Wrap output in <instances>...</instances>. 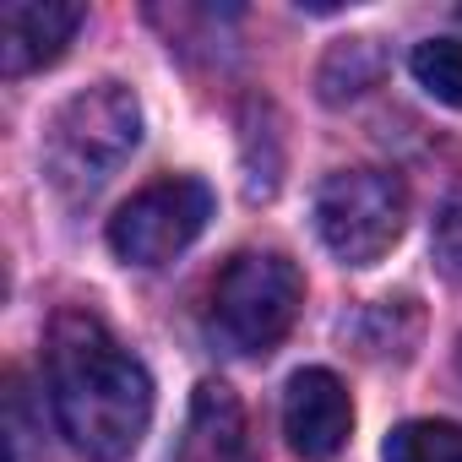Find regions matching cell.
Listing matches in <instances>:
<instances>
[{
    "mask_svg": "<svg viewBox=\"0 0 462 462\" xmlns=\"http://www.w3.org/2000/svg\"><path fill=\"white\" fill-rule=\"evenodd\" d=\"M381 71H386V55H381L375 39H343V44L327 50L316 88H321L327 104H348V98H365L381 82Z\"/></svg>",
    "mask_w": 462,
    "mask_h": 462,
    "instance_id": "9c48e42d",
    "label": "cell"
},
{
    "mask_svg": "<svg viewBox=\"0 0 462 462\" xmlns=\"http://www.w3.org/2000/svg\"><path fill=\"white\" fill-rule=\"evenodd\" d=\"M305 278L278 251H245L212 283V332L251 359H267L300 321Z\"/></svg>",
    "mask_w": 462,
    "mask_h": 462,
    "instance_id": "3957f363",
    "label": "cell"
},
{
    "mask_svg": "<svg viewBox=\"0 0 462 462\" xmlns=\"http://www.w3.org/2000/svg\"><path fill=\"white\" fill-rule=\"evenodd\" d=\"M386 462H462V424L451 419H408L381 446Z\"/></svg>",
    "mask_w": 462,
    "mask_h": 462,
    "instance_id": "30bf717a",
    "label": "cell"
},
{
    "mask_svg": "<svg viewBox=\"0 0 462 462\" xmlns=\"http://www.w3.org/2000/svg\"><path fill=\"white\" fill-rule=\"evenodd\" d=\"M212 217V190L196 174H169L142 185L115 217H109V245L131 267H163L180 251L201 240V228Z\"/></svg>",
    "mask_w": 462,
    "mask_h": 462,
    "instance_id": "5b68a950",
    "label": "cell"
},
{
    "mask_svg": "<svg viewBox=\"0 0 462 462\" xmlns=\"http://www.w3.org/2000/svg\"><path fill=\"white\" fill-rule=\"evenodd\" d=\"M430 251H435L440 278L462 289V201H451V207L435 217V240H430Z\"/></svg>",
    "mask_w": 462,
    "mask_h": 462,
    "instance_id": "7c38bea8",
    "label": "cell"
},
{
    "mask_svg": "<svg viewBox=\"0 0 462 462\" xmlns=\"http://www.w3.org/2000/svg\"><path fill=\"white\" fill-rule=\"evenodd\" d=\"M283 435L305 462H332L354 435L348 386L332 370H300L283 386Z\"/></svg>",
    "mask_w": 462,
    "mask_h": 462,
    "instance_id": "8992f818",
    "label": "cell"
},
{
    "mask_svg": "<svg viewBox=\"0 0 462 462\" xmlns=\"http://www.w3.org/2000/svg\"><path fill=\"white\" fill-rule=\"evenodd\" d=\"M408 71L435 104L462 109V39H424V44H413Z\"/></svg>",
    "mask_w": 462,
    "mask_h": 462,
    "instance_id": "8fae6325",
    "label": "cell"
},
{
    "mask_svg": "<svg viewBox=\"0 0 462 462\" xmlns=\"http://www.w3.org/2000/svg\"><path fill=\"white\" fill-rule=\"evenodd\" d=\"M174 462H251L245 457V413H240L235 392L223 381L196 386V402H190Z\"/></svg>",
    "mask_w": 462,
    "mask_h": 462,
    "instance_id": "ba28073f",
    "label": "cell"
},
{
    "mask_svg": "<svg viewBox=\"0 0 462 462\" xmlns=\"http://www.w3.org/2000/svg\"><path fill=\"white\" fill-rule=\"evenodd\" d=\"M408 228V185L392 169H337L316 190V235L343 267H375Z\"/></svg>",
    "mask_w": 462,
    "mask_h": 462,
    "instance_id": "277c9868",
    "label": "cell"
},
{
    "mask_svg": "<svg viewBox=\"0 0 462 462\" xmlns=\"http://www.w3.org/2000/svg\"><path fill=\"white\" fill-rule=\"evenodd\" d=\"M142 142V104L125 82H98L66 98L44 131V174L60 196H93Z\"/></svg>",
    "mask_w": 462,
    "mask_h": 462,
    "instance_id": "7a4b0ae2",
    "label": "cell"
},
{
    "mask_svg": "<svg viewBox=\"0 0 462 462\" xmlns=\"http://www.w3.org/2000/svg\"><path fill=\"white\" fill-rule=\"evenodd\" d=\"M50 402L60 435L93 462H125L152 424V375L93 316L66 310L50 327Z\"/></svg>",
    "mask_w": 462,
    "mask_h": 462,
    "instance_id": "6da1fadb",
    "label": "cell"
},
{
    "mask_svg": "<svg viewBox=\"0 0 462 462\" xmlns=\"http://www.w3.org/2000/svg\"><path fill=\"white\" fill-rule=\"evenodd\" d=\"M82 23L88 6H77V0H12L0 12V66H6V77L55 66Z\"/></svg>",
    "mask_w": 462,
    "mask_h": 462,
    "instance_id": "52a82bcc",
    "label": "cell"
}]
</instances>
